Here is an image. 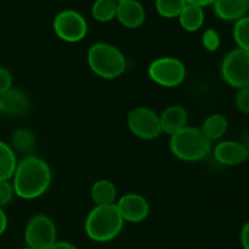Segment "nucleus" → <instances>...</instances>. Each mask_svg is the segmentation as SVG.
I'll return each mask as SVG.
<instances>
[{
  "label": "nucleus",
  "instance_id": "f257e3e1",
  "mask_svg": "<svg viewBox=\"0 0 249 249\" xmlns=\"http://www.w3.org/2000/svg\"><path fill=\"white\" fill-rule=\"evenodd\" d=\"M12 179L15 195L22 199H36L50 187L51 169L40 157L26 156L17 163Z\"/></svg>",
  "mask_w": 249,
  "mask_h": 249
},
{
  "label": "nucleus",
  "instance_id": "f03ea898",
  "mask_svg": "<svg viewBox=\"0 0 249 249\" xmlns=\"http://www.w3.org/2000/svg\"><path fill=\"white\" fill-rule=\"evenodd\" d=\"M122 219L116 203L109 206H95L85 219V232L95 242H108L116 238L123 229Z\"/></svg>",
  "mask_w": 249,
  "mask_h": 249
},
{
  "label": "nucleus",
  "instance_id": "7ed1b4c3",
  "mask_svg": "<svg viewBox=\"0 0 249 249\" xmlns=\"http://www.w3.org/2000/svg\"><path fill=\"white\" fill-rule=\"evenodd\" d=\"M87 60L90 70L102 79H116L126 70L124 53L108 43H96L90 46Z\"/></svg>",
  "mask_w": 249,
  "mask_h": 249
},
{
  "label": "nucleus",
  "instance_id": "20e7f679",
  "mask_svg": "<svg viewBox=\"0 0 249 249\" xmlns=\"http://www.w3.org/2000/svg\"><path fill=\"white\" fill-rule=\"evenodd\" d=\"M211 141L196 126H185L170 136V152L184 162H198L211 152Z\"/></svg>",
  "mask_w": 249,
  "mask_h": 249
},
{
  "label": "nucleus",
  "instance_id": "39448f33",
  "mask_svg": "<svg viewBox=\"0 0 249 249\" xmlns=\"http://www.w3.org/2000/svg\"><path fill=\"white\" fill-rule=\"evenodd\" d=\"M224 82L235 89L249 87V51L232 49L224 56L220 65Z\"/></svg>",
  "mask_w": 249,
  "mask_h": 249
},
{
  "label": "nucleus",
  "instance_id": "423d86ee",
  "mask_svg": "<svg viewBox=\"0 0 249 249\" xmlns=\"http://www.w3.org/2000/svg\"><path fill=\"white\" fill-rule=\"evenodd\" d=\"M148 77L153 83L164 88L179 87L186 78V67L177 57H160L148 66Z\"/></svg>",
  "mask_w": 249,
  "mask_h": 249
},
{
  "label": "nucleus",
  "instance_id": "0eeeda50",
  "mask_svg": "<svg viewBox=\"0 0 249 249\" xmlns=\"http://www.w3.org/2000/svg\"><path fill=\"white\" fill-rule=\"evenodd\" d=\"M57 230L48 215L38 214L28 221L24 231V240L33 249H49L56 243Z\"/></svg>",
  "mask_w": 249,
  "mask_h": 249
},
{
  "label": "nucleus",
  "instance_id": "6e6552de",
  "mask_svg": "<svg viewBox=\"0 0 249 249\" xmlns=\"http://www.w3.org/2000/svg\"><path fill=\"white\" fill-rule=\"evenodd\" d=\"M53 31L66 43H78L87 36L88 23L75 10H63L53 19Z\"/></svg>",
  "mask_w": 249,
  "mask_h": 249
},
{
  "label": "nucleus",
  "instance_id": "1a4fd4ad",
  "mask_svg": "<svg viewBox=\"0 0 249 249\" xmlns=\"http://www.w3.org/2000/svg\"><path fill=\"white\" fill-rule=\"evenodd\" d=\"M128 126L131 133L142 140H153L162 134L160 116L148 107H136L128 114Z\"/></svg>",
  "mask_w": 249,
  "mask_h": 249
},
{
  "label": "nucleus",
  "instance_id": "9d476101",
  "mask_svg": "<svg viewBox=\"0 0 249 249\" xmlns=\"http://www.w3.org/2000/svg\"><path fill=\"white\" fill-rule=\"evenodd\" d=\"M122 219L128 223H141L150 214V204L147 199L139 194H126L116 203Z\"/></svg>",
  "mask_w": 249,
  "mask_h": 249
},
{
  "label": "nucleus",
  "instance_id": "9b49d317",
  "mask_svg": "<svg viewBox=\"0 0 249 249\" xmlns=\"http://www.w3.org/2000/svg\"><path fill=\"white\" fill-rule=\"evenodd\" d=\"M214 158L219 164L235 167L245 163L248 158V150L243 143L237 141H221L214 148Z\"/></svg>",
  "mask_w": 249,
  "mask_h": 249
},
{
  "label": "nucleus",
  "instance_id": "f8f14e48",
  "mask_svg": "<svg viewBox=\"0 0 249 249\" xmlns=\"http://www.w3.org/2000/svg\"><path fill=\"white\" fill-rule=\"evenodd\" d=\"M116 18L125 28L135 29L145 23L146 11L138 0H124L117 4Z\"/></svg>",
  "mask_w": 249,
  "mask_h": 249
},
{
  "label": "nucleus",
  "instance_id": "ddd939ff",
  "mask_svg": "<svg viewBox=\"0 0 249 249\" xmlns=\"http://www.w3.org/2000/svg\"><path fill=\"white\" fill-rule=\"evenodd\" d=\"M31 102L28 95L21 89L11 88L0 95V112L11 117L23 116L28 112Z\"/></svg>",
  "mask_w": 249,
  "mask_h": 249
},
{
  "label": "nucleus",
  "instance_id": "4468645a",
  "mask_svg": "<svg viewBox=\"0 0 249 249\" xmlns=\"http://www.w3.org/2000/svg\"><path fill=\"white\" fill-rule=\"evenodd\" d=\"M160 129L162 133L168 134V135H174L175 133L184 129L187 124V112L184 107L169 106L162 112L160 116Z\"/></svg>",
  "mask_w": 249,
  "mask_h": 249
},
{
  "label": "nucleus",
  "instance_id": "2eb2a0df",
  "mask_svg": "<svg viewBox=\"0 0 249 249\" xmlns=\"http://www.w3.org/2000/svg\"><path fill=\"white\" fill-rule=\"evenodd\" d=\"M214 11L224 21H237L249 10L248 0H214Z\"/></svg>",
  "mask_w": 249,
  "mask_h": 249
},
{
  "label": "nucleus",
  "instance_id": "dca6fc26",
  "mask_svg": "<svg viewBox=\"0 0 249 249\" xmlns=\"http://www.w3.org/2000/svg\"><path fill=\"white\" fill-rule=\"evenodd\" d=\"M229 129V121L224 114L214 113L206 118L202 124V133L209 141H215L223 138Z\"/></svg>",
  "mask_w": 249,
  "mask_h": 249
},
{
  "label": "nucleus",
  "instance_id": "f3484780",
  "mask_svg": "<svg viewBox=\"0 0 249 249\" xmlns=\"http://www.w3.org/2000/svg\"><path fill=\"white\" fill-rule=\"evenodd\" d=\"M90 194L96 206H109L117 199V187L109 180L102 179L92 185Z\"/></svg>",
  "mask_w": 249,
  "mask_h": 249
},
{
  "label": "nucleus",
  "instance_id": "a211bd4d",
  "mask_svg": "<svg viewBox=\"0 0 249 249\" xmlns=\"http://www.w3.org/2000/svg\"><path fill=\"white\" fill-rule=\"evenodd\" d=\"M179 22L185 31H199L204 23L203 7L192 4H186V6L184 7L181 14L179 15Z\"/></svg>",
  "mask_w": 249,
  "mask_h": 249
},
{
  "label": "nucleus",
  "instance_id": "6ab92c4d",
  "mask_svg": "<svg viewBox=\"0 0 249 249\" xmlns=\"http://www.w3.org/2000/svg\"><path fill=\"white\" fill-rule=\"evenodd\" d=\"M11 147L14 151L23 153L26 156L33 155L36 147V138L29 129L19 128L14 131L11 136Z\"/></svg>",
  "mask_w": 249,
  "mask_h": 249
},
{
  "label": "nucleus",
  "instance_id": "aec40b11",
  "mask_svg": "<svg viewBox=\"0 0 249 249\" xmlns=\"http://www.w3.org/2000/svg\"><path fill=\"white\" fill-rule=\"evenodd\" d=\"M17 160L15 151L7 143L0 141V180H10L14 177Z\"/></svg>",
  "mask_w": 249,
  "mask_h": 249
},
{
  "label": "nucleus",
  "instance_id": "412c9836",
  "mask_svg": "<svg viewBox=\"0 0 249 249\" xmlns=\"http://www.w3.org/2000/svg\"><path fill=\"white\" fill-rule=\"evenodd\" d=\"M117 4L114 0H96L91 7L92 17L101 23L112 21L116 17Z\"/></svg>",
  "mask_w": 249,
  "mask_h": 249
},
{
  "label": "nucleus",
  "instance_id": "4be33fe9",
  "mask_svg": "<svg viewBox=\"0 0 249 249\" xmlns=\"http://www.w3.org/2000/svg\"><path fill=\"white\" fill-rule=\"evenodd\" d=\"M187 2L185 0H156V10L165 18L179 17Z\"/></svg>",
  "mask_w": 249,
  "mask_h": 249
},
{
  "label": "nucleus",
  "instance_id": "5701e85b",
  "mask_svg": "<svg viewBox=\"0 0 249 249\" xmlns=\"http://www.w3.org/2000/svg\"><path fill=\"white\" fill-rule=\"evenodd\" d=\"M232 34L237 48L249 51V16H245L236 21Z\"/></svg>",
  "mask_w": 249,
  "mask_h": 249
},
{
  "label": "nucleus",
  "instance_id": "b1692460",
  "mask_svg": "<svg viewBox=\"0 0 249 249\" xmlns=\"http://www.w3.org/2000/svg\"><path fill=\"white\" fill-rule=\"evenodd\" d=\"M202 44H203L204 49L209 53H215L219 48H220L221 39L219 36L218 31L214 28H208L203 32L202 34Z\"/></svg>",
  "mask_w": 249,
  "mask_h": 249
},
{
  "label": "nucleus",
  "instance_id": "393cba45",
  "mask_svg": "<svg viewBox=\"0 0 249 249\" xmlns=\"http://www.w3.org/2000/svg\"><path fill=\"white\" fill-rule=\"evenodd\" d=\"M235 105L243 114H249V87L237 89L235 96Z\"/></svg>",
  "mask_w": 249,
  "mask_h": 249
},
{
  "label": "nucleus",
  "instance_id": "a878e982",
  "mask_svg": "<svg viewBox=\"0 0 249 249\" xmlns=\"http://www.w3.org/2000/svg\"><path fill=\"white\" fill-rule=\"evenodd\" d=\"M15 195L14 186L9 180H0V208L7 206Z\"/></svg>",
  "mask_w": 249,
  "mask_h": 249
},
{
  "label": "nucleus",
  "instance_id": "bb28decb",
  "mask_svg": "<svg viewBox=\"0 0 249 249\" xmlns=\"http://www.w3.org/2000/svg\"><path fill=\"white\" fill-rule=\"evenodd\" d=\"M12 74L7 68L0 66V95L6 92L12 88Z\"/></svg>",
  "mask_w": 249,
  "mask_h": 249
},
{
  "label": "nucleus",
  "instance_id": "cd10ccee",
  "mask_svg": "<svg viewBox=\"0 0 249 249\" xmlns=\"http://www.w3.org/2000/svg\"><path fill=\"white\" fill-rule=\"evenodd\" d=\"M241 245L243 249H249V221L245 223V225L241 229Z\"/></svg>",
  "mask_w": 249,
  "mask_h": 249
},
{
  "label": "nucleus",
  "instance_id": "c85d7f7f",
  "mask_svg": "<svg viewBox=\"0 0 249 249\" xmlns=\"http://www.w3.org/2000/svg\"><path fill=\"white\" fill-rule=\"evenodd\" d=\"M7 229V216L4 213L1 208H0V236L6 231Z\"/></svg>",
  "mask_w": 249,
  "mask_h": 249
},
{
  "label": "nucleus",
  "instance_id": "c756f323",
  "mask_svg": "<svg viewBox=\"0 0 249 249\" xmlns=\"http://www.w3.org/2000/svg\"><path fill=\"white\" fill-rule=\"evenodd\" d=\"M49 249H78V248L70 242H56L53 247H50Z\"/></svg>",
  "mask_w": 249,
  "mask_h": 249
},
{
  "label": "nucleus",
  "instance_id": "7c9ffc66",
  "mask_svg": "<svg viewBox=\"0 0 249 249\" xmlns=\"http://www.w3.org/2000/svg\"><path fill=\"white\" fill-rule=\"evenodd\" d=\"M187 4H192V5H197V6H208V5L213 4L214 0H185Z\"/></svg>",
  "mask_w": 249,
  "mask_h": 249
},
{
  "label": "nucleus",
  "instance_id": "2f4dec72",
  "mask_svg": "<svg viewBox=\"0 0 249 249\" xmlns=\"http://www.w3.org/2000/svg\"><path fill=\"white\" fill-rule=\"evenodd\" d=\"M21 249H33V248H31V247H28V246H27V247H24V248H21Z\"/></svg>",
  "mask_w": 249,
  "mask_h": 249
},
{
  "label": "nucleus",
  "instance_id": "473e14b6",
  "mask_svg": "<svg viewBox=\"0 0 249 249\" xmlns=\"http://www.w3.org/2000/svg\"><path fill=\"white\" fill-rule=\"evenodd\" d=\"M116 2H121V1H124V0H114Z\"/></svg>",
  "mask_w": 249,
  "mask_h": 249
},
{
  "label": "nucleus",
  "instance_id": "72a5a7b5",
  "mask_svg": "<svg viewBox=\"0 0 249 249\" xmlns=\"http://www.w3.org/2000/svg\"><path fill=\"white\" fill-rule=\"evenodd\" d=\"M0 113H1V112H0Z\"/></svg>",
  "mask_w": 249,
  "mask_h": 249
},
{
  "label": "nucleus",
  "instance_id": "f704fd0d",
  "mask_svg": "<svg viewBox=\"0 0 249 249\" xmlns=\"http://www.w3.org/2000/svg\"><path fill=\"white\" fill-rule=\"evenodd\" d=\"M248 1H249V0H248Z\"/></svg>",
  "mask_w": 249,
  "mask_h": 249
}]
</instances>
